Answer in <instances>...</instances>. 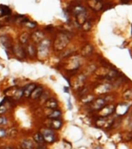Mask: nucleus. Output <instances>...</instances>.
Segmentation results:
<instances>
[{"label": "nucleus", "instance_id": "obj_17", "mask_svg": "<svg viewBox=\"0 0 132 149\" xmlns=\"http://www.w3.org/2000/svg\"><path fill=\"white\" fill-rule=\"evenodd\" d=\"M1 42H2V45H4L6 48H9L12 44H11V41L10 40H9V38L7 37H1Z\"/></svg>", "mask_w": 132, "mask_h": 149}, {"label": "nucleus", "instance_id": "obj_3", "mask_svg": "<svg viewBox=\"0 0 132 149\" xmlns=\"http://www.w3.org/2000/svg\"><path fill=\"white\" fill-rule=\"evenodd\" d=\"M40 133L42 134L44 140V141H46V142L52 143L55 141V134L51 128L41 129Z\"/></svg>", "mask_w": 132, "mask_h": 149}, {"label": "nucleus", "instance_id": "obj_5", "mask_svg": "<svg viewBox=\"0 0 132 149\" xmlns=\"http://www.w3.org/2000/svg\"><path fill=\"white\" fill-rule=\"evenodd\" d=\"M114 111H115V106H114L113 105H108L106 106H103V107L101 109V110L100 112V116L105 117H107L110 114H112Z\"/></svg>", "mask_w": 132, "mask_h": 149}, {"label": "nucleus", "instance_id": "obj_10", "mask_svg": "<svg viewBox=\"0 0 132 149\" xmlns=\"http://www.w3.org/2000/svg\"><path fill=\"white\" fill-rule=\"evenodd\" d=\"M33 147L34 145H33V141L29 139L24 140L21 144L22 149H33Z\"/></svg>", "mask_w": 132, "mask_h": 149}, {"label": "nucleus", "instance_id": "obj_4", "mask_svg": "<svg viewBox=\"0 0 132 149\" xmlns=\"http://www.w3.org/2000/svg\"><path fill=\"white\" fill-rule=\"evenodd\" d=\"M131 104L129 103H123L118 105L117 107H115V111L119 116L124 115L127 113V111L129 110Z\"/></svg>", "mask_w": 132, "mask_h": 149}, {"label": "nucleus", "instance_id": "obj_6", "mask_svg": "<svg viewBox=\"0 0 132 149\" xmlns=\"http://www.w3.org/2000/svg\"><path fill=\"white\" fill-rule=\"evenodd\" d=\"M49 120H50V122L48 123V126H49L50 128L58 130L62 125L61 121L58 119H49Z\"/></svg>", "mask_w": 132, "mask_h": 149}, {"label": "nucleus", "instance_id": "obj_19", "mask_svg": "<svg viewBox=\"0 0 132 149\" xmlns=\"http://www.w3.org/2000/svg\"><path fill=\"white\" fill-rule=\"evenodd\" d=\"M28 39H29V34L27 33H22L21 35H20V37H19V40H20V42H21L22 44L26 43L27 40H28Z\"/></svg>", "mask_w": 132, "mask_h": 149}, {"label": "nucleus", "instance_id": "obj_21", "mask_svg": "<svg viewBox=\"0 0 132 149\" xmlns=\"http://www.w3.org/2000/svg\"><path fill=\"white\" fill-rule=\"evenodd\" d=\"M26 51L28 52L30 55L33 56L34 54V52H35V48H34V47L32 44H29L26 47Z\"/></svg>", "mask_w": 132, "mask_h": 149}, {"label": "nucleus", "instance_id": "obj_13", "mask_svg": "<svg viewBox=\"0 0 132 149\" xmlns=\"http://www.w3.org/2000/svg\"><path fill=\"white\" fill-rule=\"evenodd\" d=\"M36 88V86H35V85L34 84H31V85H29L28 86H26V88H25V89H24V91H23V95L24 96H26V97H28V96H30V94H31V93L33 92V90Z\"/></svg>", "mask_w": 132, "mask_h": 149}, {"label": "nucleus", "instance_id": "obj_25", "mask_svg": "<svg viewBox=\"0 0 132 149\" xmlns=\"http://www.w3.org/2000/svg\"><path fill=\"white\" fill-rule=\"evenodd\" d=\"M121 1H122L123 3H127V2H130L131 0H121Z\"/></svg>", "mask_w": 132, "mask_h": 149}, {"label": "nucleus", "instance_id": "obj_22", "mask_svg": "<svg viewBox=\"0 0 132 149\" xmlns=\"http://www.w3.org/2000/svg\"><path fill=\"white\" fill-rule=\"evenodd\" d=\"M23 23L25 24V26H26L30 27V28H33V27H35V26H36V23H35L30 22V21H28V20H26V22H24Z\"/></svg>", "mask_w": 132, "mask_h": 149}, {"label": "nucleus", "instance_id": "obj_14", "mask_svg": "<svg viewBox=\"0 0 132 149\" xmlns=\"http://www.w3.org/2000/svg\"><path fill=\"white\" fill-rule=\"evenodd\" d=\"M33 139L38 145H44V138H43L42 134H41L40 133H36L35 134H34Z\"/></svg>", "mask_w": 132, "mask_h": 149}, {"label": "nucleus", "instance_id": "obj_11", "mask_svg": "<svg viewBox=\"0 0 132 149\" xmlns=\"http://www.w3.org/2000/svg\"><path fill=\"white\" fill-rule=\"evenodd\" d=\"M13 51L16 53V54L18 56V57H24L25 55V52H24V50L23 49V47L19 45V44H16L13 47Z\"/></svg>", "mask_w": 132, "mask_h": 149}, {"label": "nucleus", "instance_id": "obj_12", "mask_svg": "<svg viewBox=\"0 0 132 149\" xmlns=\"http://www.w3.org/2000/svg\"><path fill=\"white\" fill-rule=\"evenodd\" d=\"M44 38V34L43 33H41L40 31H36V32H34L32 35V39L37 42V43H38V42H40V40H42Z\"/></svg>", "mask_w": 132, "mask_h": 149}, {"label": "nucleus", "instance_id": "obj_2", "mask_svg": "<svg viewBox=\"0 0 132 149\" xmlns=\"http://www.w3.org/2000/svg\"><path fill=\"white\" fill-rule=\"evenodd\" d=\"M49 46H50V42L47 40H44L40 43V45L37 48V55L40 59L44 58L47 56L48 51H48Z\"/></svg>", "mask_w": 132, "mask_h": 149}, {"label": "nucleus", "instance_id": "obj_1", "mask_svg": "<svg viewBox=\"0 0 132 149\" xmlns=\"http://www.w3.org/2000/svg\"><path fill=\"white\" fill-rule=\"evenodd\" d=\"M68 42H69V40L67 35L63 34V33L60 34L58 37V38L56 39V40L54 41V49L61 51V50H62L67 46Z\"/></svg>", "mask_w": 132, "mask_h": 149}, {"label": "nucleus", "instance_id": "obj_23", "mask_svg": "<svg viewBox=\"0 0 132 149\" xmlns=\"http://www.w3.org/2000/svg\"><path fill=\"white\" fill-rule=\"evenodd\" d=\"M6 136V131L5 130L0 128V138H3Z\"/></svg>", "mask_w": 132, "mask_h": 149}, {"label": "nucleus", "instance_id": "obj_26", "mask_svg": "<svg viewBox=\"0 0 132 149\" xmlns=\"http://www.w3.org/2000/svg\"><path fill=\"white\" fill-rule=\"evenodd\" d=\"M5 149H12V148H5Z\"/></svg>", "mask_w": 132, "mask_h": 149}, {"label": "nucleus", "instance_id": "obj_18", "mask_svg": "<svg viewBox=\"0 0 132 149\" xmlns=\"http://www.w3.org/2000/svg\"><path fill=\"white\" fill-rule=\"evenodd\" d=\"M0 9L2 12V15H9L11 13V10L8 6L5 5H0Z\"/></svg>", "mask_w": 132, "mask_h": 149}, {"label": "nucleus", "instance_id": "obj_15", "mask_svg": "<svg viewBox=\"0 0 132 149\" xmlns=\"http://www.w3.org/2000/svg\"><path fill=\"white\" fill-rule=\"evenodd\" d=\"M61 116V113L60 110H54L52 111L49 115H48V119H58Z\"/></svg>", "mask_w": 132, "mask_h": 149}, {"label": "nucleus", "instance_id": "obj_9", "mask_svg": "<svg viewBox=\"0 0 132 149\" xmlns=\"http://www.w3.org/2000/svg\"><path fill=\"white\" fill-rule=\"evenodd\" d=\"M105 101L103 100V99H98L95 100L93 103V108L95 110H100L103 107Z\"/></svg>", "mask_w": 132, "mask_h": 149}, {"label": "nucleus", "instance_id": "obj_8", "mask_svg": "<svg viewBox=\"0 0 132 149\" xmlns=\"http://www.w3.org/2000/svg\"><path fill=\"white\" fill-rule=\"evenodd\" d=\"M45 106L48 109L54 110L58 107V102L55 99H48L45 102Z\"/></svg>", "mask_w": 132, "mask_h": 149}, {"label": "nucleus", "instance_id": "obj_24", "mask_svg": "<svg viewBox=\"0 0 132 149\" xmlns=\"http://www.w3.org/2000/svg\"><path fill=\"white\" fill-rule=\"evenodd\" d=\"M6 123V120L3 117H0V125H4Z\"/></svg>", "mask_w": 132, "mask_h": 149}, {"label": "nucleus", "instance_id": "obj_20", "mask_svg": "<svg viewBox=\"0 0 132 149\" xmlns=\"http://www.w3.org/2000/svg\"><path fill=\"white\" fill-rule=\"evenodd\" d=\"M124 98L127 100H132V89H129L125 92L124 94Z\"/></svg>", "mask_w": 132, "mask_h": 149}, {"label": "nucleus", "instance_id": "obj_7", "mask_svg": "<svg viewBox=\"0 0 132 149\" xmlns=\"http://www.w3.org/2000/svg\"><path fill=\"white\" fill-rule=\"evenodd\" d=\"M42 94H43V88L42 87H37L33 90V92L30 94V96L33 99L35 100V99L40 98L41 96H42Z\"/></svg>", "mask_w": 132, "mask_h": 149}, {"label": "nucleus", "instance_id": "obj_16", "mask_svg": "<svg viewBox=\"0 0 132 149\" xmlns=\"http://www.w3.org/2000/svg\"><path fill=\"white\" fill-rule=\"evenodd\" d=\"M82 54L84 56H87V55H89L93 52V47L90 46V45H86L84 48L82 49Z\"/></svg>", "mask_w": 132, "mask_h": 149}]
</instances>
